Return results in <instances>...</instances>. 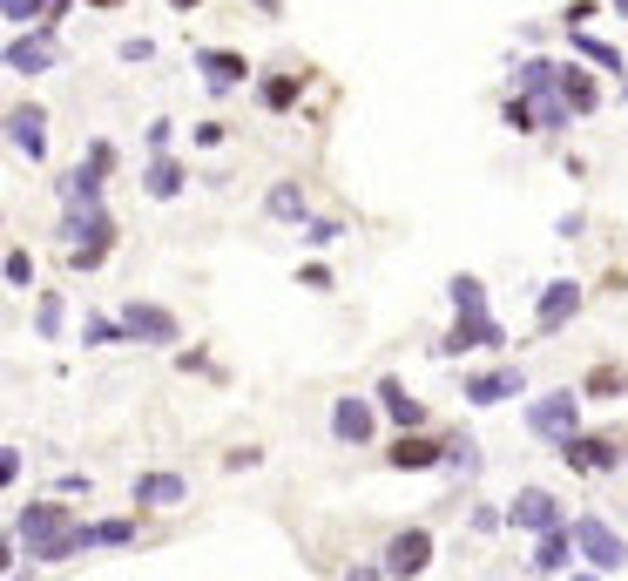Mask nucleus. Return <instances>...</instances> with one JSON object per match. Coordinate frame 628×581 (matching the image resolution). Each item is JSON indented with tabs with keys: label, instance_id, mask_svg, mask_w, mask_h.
I'll return each instance as SVG.
<instances>
[{
	"label": "nucleus",
	"instance_id": "33",
	"mask_svg": "<svg viewBox=\"0 0 628 581\" xmlns=\"http://www.w3.org/2000/svg\"><path fill=\"white\" fill-rule=\"evenodd\" d=\"M82 338H89V345H123V325H115V318H89Z\"/></svg>",
	"mask_w": 628,
	"mask_h": 581
},
{
	"label": "nucleus",
	"instance_id": "5",
	"mask_svg": "<svg viewBox=\"0 0 628 581\" xmlns=\"http://www.w3.org/2000/svg\"><path fill=\"white\" fill-rule=\"evenodd\" d=\"M574 419H581V393H547V399H534V406H527V433L561 446V440L574 433Z\"/></svg>",
	"mask_w": 628,
	"mask_h": 581
},
{
	"label": "nucleus",
	"instance_id": "4",
	"mask_svg": "<svg viewBox=\"0 0 628 581\" xmlns=\"http://www.w3.org/2000/svg\"><path fill=\"white\" fill-rule=\"evenodd\" d=\"M115 325H123V338H136V345H176V338H183L176 312H163V304H142V298H129Z\"/></svg>",
	"mask_w": 628,
	"mask_h": 581
},
{
	"label": "nucleus",
	"instance_id": "23",
	"mask_svg": "<svg viewBox=\"0 0 628 581\" xmlns=\"http://www.w3.org/2000/svg\"><path fill=\"white\" fill-rule=\"evenodd\" d=\"M568 34H574V55H581V61H595V68L621 74V55H615V48L602 42V34H588V27H568Z\"/></svg>",
	"mask_w": 628,
	"mask_h": 581
},
{
	"label": "nucleus",
	"instance_id": "18",
	"mask_svg": "<svg viewBox=\"0 0 628 581\" xmlns=\"http://www.w3.org/2000/svg\"><path fill=\"white\" fill-rule=\"evenodd\" d=\"M555 95H561V102H568L574 115H595V102H602V89L588 82L581 68H555Z\"/></svg>",
	"mask_w": 628,
	"mask_h": 581
},
{
	"label": "nucleus",
	"instance_id": "29",
	"mask_svg": "<svg viewBox=\"0 0 628 581\" xmlns=\"http://www.w3.org/2000/svg\"><path fill=\"white\" fill-rule=\"evenodd\" d=\"M298 89H304L298 74H270V82H264V108H291V102H298Z\"/></svg>",
	"mask_w": 628,
	"mask_h": 581
},
{
	"label": "nucleus",
	"instance_id": "30",
	"mask_svg": "<svg viewBox=\"0 0 628 581\" xmlns=\"http://www.w3.org/2000/svg\"><path fill=\"white\" fill-rule=\"evenodd\" d=\"M500 123L514 129V136H534V129H540V123H534V102H527V95H514V102H507V108H500Z\"/></svg>",
	"mask_w": 628,
	"mask_h": 581
},
{
	"label": "nucleus",
	"instance_id": "13",
	"mask_svg": "<svg viewBox=\"0 0 628 581\" xmlns=\"http://www.w3.org/2000/svg\"><path fill=\"white\" fill-rule=\"evenodd\" d=\"M372 426H379V419H372V406H365L359 393H345V399L332 406V440H338V446H365Z\"/></svg>",
	"mask_w": 628,
	"mask_h": 581
},
{
	"label": "nucleus",
	"instance_id": "9",
	"mask_svg": "<svg viewBox=\"0 0 628 581\" xmlns=\"http://www.w3.org/2000/svg\"><path fill=\"white\" fill-rule=\"evenodd\" d=\"M561 460L574 474H608V467H628V446L621 440H581V433H568L561 440Z\"/></svg>",
	"mask_w": 628,
	"mask_h": 581
},
{
	"label": "nucleus",
	"instance_id": "11",
	"mask_svg": "<svg viewBox=\"0 0 628 581\" xmlns=\"http://www.w3.org/2000/svg\"><path fill=\"white\" fill-rule=\"evenodd\" d=\"M574 312H581V284L555 278V284L540 291V304H534V332H540V338H547V332H561V325H568Z\"/></svg>",
	"mask_w": 628,
	"mask_h": 581
},
{
	"label": "nucleus",
	"instance_id": "10",
	"mask_svg": "<svg viewBox=\"0 0 628 581\" xmlns=\"http://www.w3.org/2000/svg\"><path fill=\"white\" fill-rule=\"evenodd\" d=\"M426 568H433V534H426V527L392 534V548H385L379 574H426Z\"/></svg>",
	"mask_w": 628,
	"mask_h": 581
},
{
	"label": "nucleus",
	"instance_id": "7",
	"mask_svg": "<svg viewBox=\"0 0 628 581\" xmlns=\"http://www.w3.org/2000/svg\"><path fill=\"white\" fill-rule=\"evenodd\" d=\"M487 345H507L500 318H493V312H460V318H453V332L440 338V352H446V359H460V352H487Z\"/></svg>",
	"mask_w": 628,
	"mask_h": 581
},
{
	"label": "nucleus",
	"instance_id": "6",
	"mask_svg": "<svg viewBox=\"0 0 628 581\" xmlns=\"http://www.w3.org/2000/svg\"><path fill=\"white\" fill-rule=\"evenodd\" d=\"M108 170H115V149H108V142H95L89 156H82V170H68V176H61V204H102Z\"/></svg>",
	"mask_w": 628,
	"mask_h": 581
},
{
	"label": "nucleus",
	"instance_id": "2",
	"mask_svg": "<svg viewBox=\"0 0 628 581\" xmlns=\"http://www.w3.org/2000/svg\"><path fill=\"white\" fill-rule=\"evenodd\" d=\"M61 244H68V264H74V270H95V264L108 257V244H115V217H108L102 204H68Z\"/></svg>",
	"mask_w": 628,
	"mask_h": 581
},
{
	"label": "nucleus",
	"instance_id": "16",
	"mask_svg": "<svg viewBox=\"0 0 628 581\" xmlns=\"http://www.w3.org/2000/svg\"><path fill=\"white\" fill-rule=\"evenodd\" d=\"M196 68H203L210 95H230V89H237L244 74H251V61H244V55H230V48H203V55H196Z\"/></svg>",
	"mask_w": 628,
	"mask_h": 581
},
{
	"label": "nucleus",
	"instance_id": "20",
	"mask_svg": "<svg viewBox=\"0 0 628 581\" xmlns=\"http://www.w3.org/2000/svg\"><path fill=\"white\" fill-rule=\"evenodd\" d=\"M136 500L142 508H176V500H189V487H183V474H142Z\"/></svg>",
	"mask_w": 628,
	"mask_h": 581
},
{
	"label": "nucleus",
	"instance_id": "32",
	"mask_svg": "<svg viewBox=\"0 0 628 581\" xmlns=\"http://www.w3.org/2000/svg\"><path fill=\"white\" fill-rule=\"evenodd\" d=\"M304 237H311V244H338V237H345V223H338V217H311V223H304Z\"/></svg>",
	"mask_w": 628,
	"mask_h": 581
},
{
	"label": "nucleus",
	"instance_id": "21",
	"mask_svg": "<svg viewBox=\"0 0 628 581\" xmlns=\"http://www.w3.org/2000/svg\"><path fill=\"white\" fill-rule=\"evenodd\" d=\"M379 406H385V419H399V426H419V399L406 393L399 379H379Z\"/></svg>",
	"mask_w": 628,
	"mask_h": 581
},
{
	"label": "nucleus",
	"instance_id": "35",
	"mask_svg": "<svg viewBox=\"0 0 628 581\" xmlns=\"http://www.w3.org/2000/svg\"><path fill=\"white\" fill-rule=\"evenodd\" d=\"M34 278V257L27 251H8V284H27Z\"/></svg>",
	"mask_w": 628,
	"mask_h": 581
},
{
	"label": "nucleus",
	"instance_id": "14",
	"mask_svg": "<svg viewBox=\"0 0 628 581\" xmlns=\"http://www.w3.org/2000/svg\"><path fill=\"white\" fill-rule=\"evenodd\" d=\"M8 142L21 149L27 163H42V156H48V115H42V108H14V115H8Z\"/></svg>",
	"mask_w": 628,
	"mask_h": 581
},
{
	"label": "nucleus",
	"instance_id": "40",
	"mask_svg": "<svg viewBox=\"0 0 628 581\" xmlns=\"http://www.w3.org/2000/svg\"><path fill=\"white\" fill-rule=\"evenodd\" d=\"M89 8H123V0H89Z\"/></svg>",
	"mask_w": 628,
	"mask_h": 581
},
{
	"label": "nucleus",
	"instance_id": "26",
	"mask_svg": "<svg viewBox=\"0 0 628 581\" xmlns=\"http://www.w3.org/2000/svg\"><path fill=\"white\" fill-rule=\"evenodd\" d=\"M142 189H149V197H163V204H170L176 189H183V170H176L170 156H155V163H149V176H142Z\"/></svg>",
	"mask_w": 628,
	"mask_h": 581
},
{
	"label": "nucleus",
	"instance_id": "8",
	"mask_svg": "<svg viewBox=\"0 0 628 581\" xmlns=\"http://www.w3.org/2000/svg\"><path fill=\"white\" fill-rule=\"evenodd\" d=\"M507 527H527V534H540V527H561V500L547 493V487H521L514 500H507V514H500Z\"/></svg>",
	"mask_w": 628,
	"mask_h": 581
},
{
	"label": "nucleus",
	"instance_id": "12",
	"mask_svg": "<svg viewBox=\"0 0 628 581\" xmlns=\"http://www.w3.org/2000/svg\"><path fill=\"white\" fill-rule=\"evenodd\" d=\"M8 68H14V74H48V68H55V27L42 21L34 34L8 42Z\"/></svg>",
	"mask_w": 628,
	"mask_h": 581
},
{
	"label": "nucleus",
	"instance_id": "37",
	"mask_svg": "<svg viewBox=\"0 0 628 581\" xmlns=\"http://www.w3.org/2000/svg\"><path fill=\"white\" fill-rule=\"evenodd\" d=\"M602 8H595V0H574V8H568V27H588V21H595Z\"/></svg>",
	"mask_w": 628,
	"mask_h": 581
},
{
	"label": "nucleus",
	"instance_id": "15",
	"mask_svg": "<svg viewBox=\"0 0 628 581\" xmlns=\"http://www.w3.org/2000/svg\"><path fill=\"white\" fill-rule=\"evenodd\" d=\"M514 393H527L521 365H500V372H474V379H466V399H474V406H500V399H514Z\"/></svg>",
	"mask_w": 628,
	"mask_h": 581
},
{
	"label": "nucleus",
	"instance_id": "34",
	"mask_svg": "<svg viewBox=\"0 0 628 581\" xmlns=\"http://www.w3.org/2000/svg\"><path fill=\"white\" fill-rule=\"evenodd\" d=\"M588 393H595V399H615V393H621V372H615V365L588 372Z\"/></svg>",
	"mask_w": 628,
	"mask_h": 581
},
{
	"label": "nucleus",
	"instance_id": "24",
	"mask_svg": "<svg viewBox=\"0 0 628 581\" xmlns=\"http://www.w3.org/2000/svg\"><path fill=\"white\" fill-rule=\"evenodd\" d=\"M74 534H82V548H129L136 541L129 521H95V527H74Z\"/></svg>",
	"mask_w": 628,
	"mask_h": 581
},
{
	"label": "nucleus",
	"instance_id": "19",
	"mask_svg": "<svg viewBox=\"0 0 628 581\" xmlns=\"http://www.w3.org/2000/svg\"><path fill=\"white\" fill-rule=\"evenodd\" d=\"M574 561V541H568V521L561 527H540V548H534V568L540 574H561Z\"/></svg>",
	"mask_w": 628,
	"mask_h": 581
},
{
	"label": "nucleus",
	"instance_id": "42",
	"mask_svg": "<svg viewBox=\"0 0 628 581\" xmlns=\"http://www.w3.org/2000/svg\"><path fill=\"white\" fill-rule=\"evenodd\" d=\"M170 8H196V0H170Z\"/></svg>",
	"mask_w": 628,
	"mask_h": 581
},
{
	"label": "nucleus",
	"instance_id": "31",
	"mask_svg": "<svg viewBox=\"0 0 628 581\" xmlns=\"http://www.w3.org/2000/svg\"><path fill=\"white\" fill-rule=\"evenodd\" d=\"M34 332H42V338H61V298H42V304H34Z\"/></svg>",
	"mask_w": 628,
	"mask_h": 581
},
{
	"label": "nucleus",
	"instance_id": "41",
	"mask_svg": "<svg viewBox=\"0 0 628 581\" xmlns=\"http://www.w3.org/2000/svg\"><path fill=\"white\" fill-rule=\"evenodd\" d=\"M608 8H615V14H628V0H608Z\"/></svg>",
	"mask_w": 628,
	"mask_h": 581
},
{
	"label": "nucleus",
	"instance_id": "28",
	"mask_svg": "<svg viewBox=\"0 0 628 581\" xmlns=\"http://www.w3.org/2000/svg\"><path fill=\"white\" fill-rule=\"evenodd\" d=\"M446 298H453V312H487V284H480V278H466V270L446 284Z\"/></svg>",
	"mask_w": 628,
	"mask_h": 581
},
{
	"label": "nucleus",
	"instance_id": "22",
	"mask_svg": "<svg viewBox=\"0 0 628 581\" xmlns=\"http://www.w3.org/2000/svg\"><path fill=\"white\" fill-rule=\"evenodd\" d=\"M0 14H8V21H61L68 14V0H0Z\"/></svg>",
	"mask_w": 628,
	"mask_h": 581
},
{
	"label": "nucleus",
	"instance_id": "3",
	"mask_svg": "<svg viewBox=\"0 0 628 581\" xmlns=\"http://www.w3.org/2000/svg\"><path fill=\"white\" fill-rule=\"evenodd\" d=\"M568 541H574V555L595 568V574H628V541H621L602 514H574Z\"/></svg>",
	"mask_w": 628,
	"mask_h": 581
},
{
	"label": "nucleus",
	"instance_id": "36",
	"mask_svg": "<svg viewBox=\"0 0 628 581\" xmlns=\"http://www.w3.org/2000/svg\"><path fill=\"white\" fill-rule=\"evenodd\" d=\"M14 474H21V453H14V446H0V487H14Z\"/></svg>",
	"mask_w": 628,
	"mask_h": 581
},
{
	"label": "nucleus",
	"instance_id": "1",
	"mask_svg": "<svg viewBox=\"0 0 628 581\" xmlns=\"http://www.w3.org/2000/svg\"><path fill=\"white\" fill-rule=\"evenodd\" d=\"M14 534H21V548H27L34 561H68V555H82V534H74V521H68L61 500H34V508L14 521Z\"/></svg>",
	"mask_w": 628,
	"mask_h": 581
},
{
	"label": "nucleus",
	"instance_id": "38",
	"mask_svg": "<svg viewBox=\"0 0 628 581\" xmlns=\"http://www.w3.org/2000/svg\"><path fill=\"white\" fill-rule=\"evenodd\" d=\"M14 561V541H0V568H8Z\"/></svg>",
	"mask_w": 628,
	"mask_h": 581
},
{
	"label": "nucleus",
	"instance_id": "17",
	"mask_svg": "<svg viewBox=\"0 0 628 581\" xmlns=\"http://www.w3.org/2000/svg\"><path fill=\"white\" fill-rule=\"evenodd\" d=\"M440 453H446L440 440H412V426H406V440L392 446L385 460H392V467H399V474H426V467H440Z\"/></svg>",
	"mask_w": 628,
	"mask_h": 581
},
{
	"label": "nucleus",
	"instance_id": "25",
	"mask_svg": "<svg viewBox=\"0 0 628 581\" xmlns=\"http://www.w3.org/2000/svg\"><path fill=\"white\" fill-rule=\"evenodd\" d=\"M555 68H561V61H547V55L521 61V68H514V89H521V95H540V89H555Z\"/></svg>",
	"mask_w": 628,
	"mask_h": 581
},
{
	"label": "nucleus",
	"instance_id": "27",
	"mask_svg": "<svg viewBox=\"0 0 628 581\" xmlns=\"http://www.w3.org/2000/svg\"><path fill=\"white\" fill-rule=\"evenodd\" d=\"M264 210L284 217V223H304V189H298V183H278V189L264 197Z\"/></svg>",
	"mask_w": 628,
	"mask_h": 581
},
{
	"label": "nucleus",
	"instance_id": "39",
	"mask_svg": "<svg viewBox=\"0 0 628 581\" xmlns=\"http://www.w3.org/2000/svg\"><path fill=\"white\" fill-rule=\"evenodd\" d=\"M257 8H264V14H278V8H284V0H257Z\"/></svg>",
	"mask_w": 628,
	"mask_h": 581
}]
</instances>
